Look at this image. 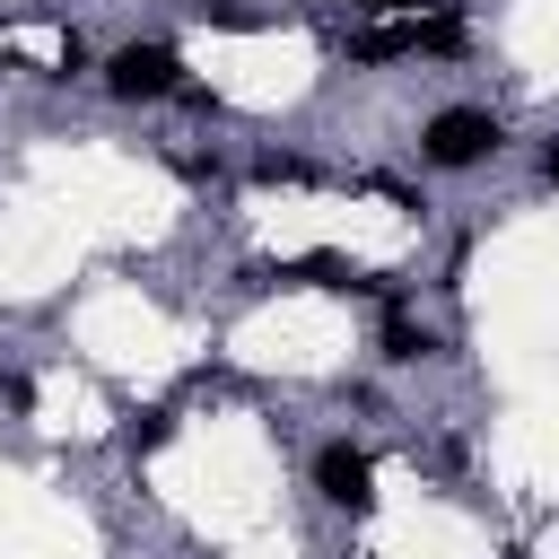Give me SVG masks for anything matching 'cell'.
<instances>
[{"label":"cell","mask_w":559,"mask_h":559,"mask_svg":"<svg viewBox=\"0 0 559 559\" xmlns=\"http://www.w3.org/2000/svg\"><path fill=\"white\" fill-rule=\"evenodd\" d=\"M507 148V122L489 114V105H437L428 122H419V157L437 166V175H472V166H489Z\"/></svg>","instance_id":"cell-1"},{"label":"cell","mask_w":559,"mask_h":559,"mask_svg":"<svg viewBox=\"0 0 559 559\" xmlns=\"http://www.w3.org/2000/svg\"><path fill=\"white\" fill-rule=\"evenodd\" d=\"M166 428H175V411H140V419L122 428V454H157V445H166Z\"/></svg>","instance_id":"cell-5"},{"label":"cell","mask_w":559,"mask_h":559,"mask_svg":"<svg viewBox=\"0 0 559 559\" xmlns=\"http://www.w3.org/2000/svg\"><path fill=\"white\" fill-rule=\"evenodd\" d=\"M314 498L341 507V515H367L376 507V454L349 445V437H323L314 445Z\"/></svg>","instance_id":"cell-3"},{"label":"cell","mask_w":559,"mask_h":559,"mask_svg":"<svg viewBox=\"0 0 559 559\" xmlns=\"http://www.w3.org/2000/svg\"><path fill=\"white\" fill-rule=\"evenodd\" d=\"M253 175H262V183H306V157H262Z\"/></svg>","instance_id":"cell-6"},{"label":"cell","mask_w":559,"mask_h":559,"mask_svg":"<svg viewBox=\"0 0 559 559\" xmlns=\"http://www.w3.org/2000/svg\"><path fill=\"white\" fill-rule=\"evenodd\" d=\"M542 183H559V140H550V148H542Z\"/></svg>","instance_id":"cell-7"},{"label":"cell","mask_w":559,"mask_h":559,"mask_svg":"<svg viewBox=\"0 0 559 559\" xmlns=\"http://www.w3.org/2000/svg\"><path fill=\"white\" fill-rule=\"evenodd\" d=\"M445 341L428 332V323H411V306H384V332H376V358L384 367H419V358H437Z\"/></svg>","instance_id":"cell-4"},{"label":"cell","mask_w":559,"mask_h":559,"mask_svg":"<svg viewBox=\"0 0 559 559\" xmlns=\"http://www.w3.org/2000/svg\"><path fill=\"white\" fill-rule=\"evenodd\" d=\"M105 87L122 105H157V96H183L192 79H183V52L175 44H114L105 52Z\"/></svg>","instance_id":"cell-2"}]
</instances>
